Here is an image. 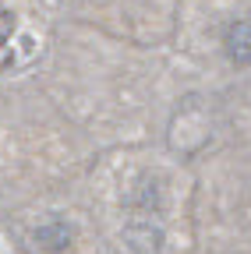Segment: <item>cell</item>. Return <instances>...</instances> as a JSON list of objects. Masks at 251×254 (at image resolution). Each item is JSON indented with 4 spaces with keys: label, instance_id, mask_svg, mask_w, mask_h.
Listing matches in <instances>:
<instances>
[{
    "label": "cell",
    "instance_id": "7a4b0ae2",
    "mask_svg": "<svg viewBox=\"0 0 251 254\" xmlns=\"http://www.w3.org/2000/svg\"><path fill=\"white\" fill-rule=\"evenodd\" d=\"M68 240H71V230H68V226H60V222H53V226H43V230H39V244L50 247V251L68 247Z\"/></svg>",
    "mask_w": 251,
    "mask_h": 254
},
{
    "label": "cell",
    "instance_id": "6da1fadb",
    "mask_svg": "<svg viewBox=\"0 0 251 254\" xmlns=\"http://www.w3.org/2000/svg\"><path fill=\"white\" fill-rule=\"evenodd\" d=\"M234 64H251V21H234L223 39Z\"/></svg>",
    "mask_w": 251,
    "mask_h": 254
}]
</instances>
